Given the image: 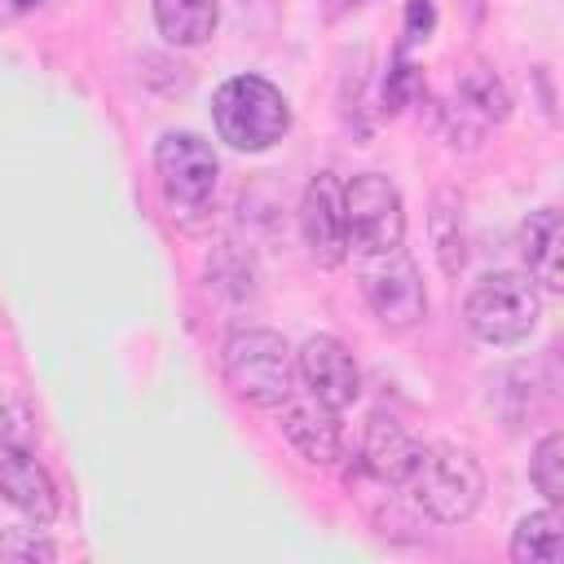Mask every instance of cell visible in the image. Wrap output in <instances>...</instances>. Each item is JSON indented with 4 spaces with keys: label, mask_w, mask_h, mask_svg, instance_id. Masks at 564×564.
<instances>
[{
    "label": "cell",
    "mask_w": 564,
    "mask_h": 564,
    "mask_svg": "<svg viewBox=\"0 0 564 564\" xmlns=\"http://www.w3.org/2000/svg\"><path fill=\"white\" fill-rule=\"evenodd\" d=\"M282 436L295 445V454L313 467H330L344 449V436H339V423H335V410L326 405H295L286 401L282 405Z\"/></svg>",
    "instance_id": "11"
},
{
    "label": "cell",
    "mask_w": 564,
    "mask_h": 564,
    "mask_svg": "<svg viewBox=\"0 0 564 564\" xmlns=\"http://www.w3.org/2000/svg\"><path fill=\"white\" fill-rule=\"evenodd\" d=\"M154 176H159L172 220L198 225L212 212L220 163H216V150L198 132H167L154 145Z\"/></svg>",
    "instance_id": "4"
},
{
    "label": "cell",
    "mask_w": 564,
    "mask_h": 564,
    "mask_svg": "<svg viewBox=\"0 0 564 564\" xmlns=\"http://www.w3.org/2000/svg\"><path fill=\"white\" fill-rule=\"evenodd\" d=\"M0 560H57V546L40 529H4Z\"/></svg>",
    "instance_id": "19"
},
{
    "label": "cell",
    "mask_w": 564,
    "mask_h": 564,
    "mask_svg": "<svg viewBox=\"0 0 564 564\" xmlns=\"http://www.w3.org/2000/svg\"><path fill=\"white\" fill-rule=\"evenodd\" d=\"M564 242V225H560V212L555 207H542V212H529V220L520 225V256L529 264V278L542 282L546 291H560L564 286V269H560V247Z\"/></svg>",
    "instance_id": "12"
},
{
    "label": "cell",
    "mask_w": 564,
    "mask_h": 564,
    "mask_svg": "<svg viewBox=\"0 0 564 564\" xmlns=\"http://www.w3.org/2000/svg\"><path fill=\"white\" fill-rule=\"evenodd\" d=\"M300 238L308 247V256L330 269L348 256V238H344V185L330 172H317L304 185L300 198Z\"/></svg>",
    "instance_id": "9"
},
{
    "label": "cell",
    "mask_w": 564,
    "mask_h": 564,
    "mask_svg": "<svg viewBox=\"0 0 564 564\" xmlns=\"http://www.w3.org/2000/svg\"><path fill=\"white\" fill-rule=\"evenodd\" d=\"M458 97H463V106L480 110V119L502 123V119L511 115V97H507L502 79H498L489 66H480V62H471V66L458 75Z\"/></svg>",
    "instance_id": "17"
},
{
    "label": "cell",
    "mask_w": 564,
    "mask_h": 564,
    "mask_svg": "<svg viewBox=\"0 0 564 564\" xmlns=\"http://www.w3.org/2000/svg\"><path fill=\"white\" fill-rule=\"evenodd\" d=\"M432 22H436L432 4H427V0H410V4H405V44H414V40H427Z\"/></svg>",
    "instance_id": "21"
},
{
    "label": "cell",
    "mask_w": 564,
    "mask_h": 564,
    "mask_svg": "<svg viewBox=\"0 0 564 564\" xmlns=\"http://www.w3.org/2000/svg\"><path fill=\"white\" fill-rule=\"evenodd\" d=\"M212 119L220 141H229L234 150H269L273 141L286 137L291 128V106L282 97V88H273L260 75H234L216 88L212 97Z\"/></svg>",
    "instance_id": "2"
},
{
    "label": "cell",
    "mask_w": 564,
    "mask_h": 564,
    "mask_svg": "<svg viewBox=\"0 0 564 564\" xmlns=\"http://www.w3.org/2000/svg\"><path fill=\"white\" fill-rule=\"evenodd\" d=\"M538 313H542V295L524 273H485L463 300L467 330L485 344L524 339L538 326Z\"/></svg>",
    "instance_id": "5"
},
{
    "label": "cell",
    "mask_w": 564,
    "mask_h": 564,
    "mask_svg": "<svg viewBox=\"0 0 564 564\" xmlns=\"http://www.w3.org/2000/svg\"><path fill=\"white\" fill-rule=\"evenodd\" d=\"M564 555V520L555 507L529 511L511 533V560L516 564H560Z\"/></svg>",
    "instance_id": "15"
},
{
    "label": "cell",
    "mask_w": 564,
    "mask_h": 564,
    "mask_svg": "<svg viewBox=\"0 0 564 564\" xmlns=\"http://www.w3.org/2000/svg\"><path fill=\"white\" fill-rule=\"evenodd\" d=\"M361 291L370 300V313L388 326V330H410L423 322L427 313V295H423V278L414 269V260L397 247L388 256H370L361 269Z\"/></svg>",
    "instance_id": "7"
},
{
    "label": "cell",
    "mask_w": 564,
    "mask_h": 564,
    "mask_svg": "<svg viewBox=\"0 0 564 564\" xmlns=\"http://www.w3.org/2000/svg\"><path fill=\"white\" fill-rule=\"evenodd\" d=\"M344 238H348V251L357 260L388 256L401 247L405 212H401V194L388 176L361 172L344 185Z\"/></svg>",
    "instance_id": "6"
},
{
    "label": "cell",
    "mask_w": 564,
    "mask_h": 564,
    "mask_svg": "<svg viewBox=\"0 0 564 564\" xmlns=\"http://www.w3.org/2000/svg\"><path fill=\"white\" fill-rule=\"evenodd\" d=\"M432 247L441 269L454 278L467 264V234H463V203L454 189H436L432 198Z\"/></svg>",
    "instance_id": "16"
},
{
    "label": "cell",
    "mask_w": 564,
    "mask_h": 564,
    "mask_svg": "<svg viewBox=\"0 0 564 564\" xmlns=\"http://www.w3.org/2000/svg\"><path fill=\"white\" fill-rule=\"evenodd\" d=\"M361 454H366V467L379 476V480H392V485H405L414 458H419V441L388 414H370L366 423V441H361Z\"/></svg>",
    "instance_id": "13"
},
{
    "label": "cell",
    "mask_w": 564,
    "mask_h": 564,
    "mask_svg": "<svg viewBox=\"0 0 564 564\" xmlns=\"http://www.w3.org/2000/svg\"><path fill=\"white\" fill-rule=\"evenodd\" d=\"M405 485H410L414 502L441 524L467 520L485 498V471L458 445H419V458H414Z\"/></svg>",
    "instance_id": "3"
},
{
    "label": "cell",
    "mask_w": 564,
    "mask_h": 564,
    "mask_svg": "<svg viewBox=\"0 0 564 564\" xmlns=\"http://www.w3.org/2000/svg\"><path fill=\"white\" fill-rule=\"evenodd\" d=\"M18 9H35V4H44V0H13Z\"/></svg>",
    "instance_id": "22"
},
{
    "label": "cell",
    "mask_w": 564,
    "mask_h": 564,
    "mask_svg": "<svg viewBox=\"0 0 564 564\" xmlns=\"http://www.w3.org/2000/svg\"><path fill=\"white\" fill-rule=\"evenodd\" d=\"M410 88H414V66L397 62L392 75H388V84H383V101H388V110H401L405 97H410Z\"/></svg>",
    "instance_id": "20"
},
{
    "label": "cell",
    "mask_w": 564,
    "mask_h": 564,
    "mask_svg": "<svg viewBox=\"0 0 564 564\" xmlns=\"http://www.w3.org/2000/svg\"><path fill=\"white\" fill-rule=\"evenodd\" d=\"M216 22H220L216 0H154V26L176 48H194V44L212 40Z\"/></svg>",
    "instance_id": "14"
},
{
    "label": "cell",
    "mask_w": 564,
    "mask_h": 564,
    "mask_svg": "<svg viewBox=\"0 0 564 564\" xmlns=\"http://www.w3.org/2000/svg\"><path fill=\"white\" fill-rule=\"evenodd\" d=\"M295 366H300V379H304V388L313 392V401L326 405V410H335V414L348 410V405L361 397V370H357L352 352H348L335 335H313V339H304Z\"/></svg>",
    "instance_id": "8"
},
{
    "label": "cell",
    "mask_w": 564,
    "mask_h": 564,
    "mask_svg": "<svg viewBox=\"0 0 564 564\" xmlns=\"http://www.w3.org/2000/svg\"><path fill=\"white\" fill-rule=\"evenodd\" d=\"M0 498L31 516L35 524H48L57 516V485L40 467V458L26 445L0 441Z\"/></svg>",
    "instance_id": "10"
},
{
    "label": "cell",
    "mask_w": 564,
    "mask_h": 564,
    "mask_svg": "<svg viewBox=\"0 0 564 564\" xmlns=\"http://www.w3.org/2000/svg\"><path fill=\"white\" fill-rule=\"evenodd\" d=\"M220 366H225V383L234 388V397L256 410H282L295 392L291 348L278 330H264V326L234 330L225 339Z\"/></svg>",
    "instance_id": "1"
},
{
    "label": "cell",
    "mask_w": 564,
    "mask_h": 564,
    "mask_svg": "<svg viewBox=\"0 0 564 564\" xmlns=\"http://www.w3.org/2000/svg\"><path fill=\"white\" fill-rule=\"evenodd\" d=\"M529 476L538 485V494L560 507L564 502V432H546L533 449V463H529Z\"/></svg>",
    "instance_id": "18"
}]
</instances>
